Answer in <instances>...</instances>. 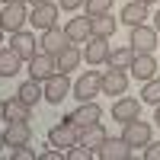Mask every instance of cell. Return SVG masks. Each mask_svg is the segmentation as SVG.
Listing matches in <instances>:
<instances>
[{
  "label": "cell",
  "mask_w": 160,
  "mask_h": 160,
  "mask_svg": "<svg viewBox=\"0 0 160 160\" xmlns=\"http://www.w3.org/2000/svg\"><path fill=\"white\" fill-rule=\"evenodd\" d=\"M87 3V0H58V7L61 10H68V13H74V10H80V7H83Z\"/></svg>",
  "instance_id": "cell-32"
},
{
  "label": "cell",
  "mask_w": 160,
  "mask_h": 160,
  "mask_svg": "<svg viewBox=\"0 0 160 160\" xmlns=\"http://www.w3.org/2000/svg\"><path fill=\"white\" fill-rule=\"evenodd\" d=\"M64 157H68V160H93L96 154H93L87 144H80V141H77L74 148H68V154H64Z\"/></svg>",
  "instance_id": "cell-29"
},
{
  "label": "cell",
  "mask_w": 160,
  "mask_h": 160,
  "mask_svg": "<svg viewBox=\"0 0 160 160\" xmlns=\"http://www.w3.org/2000/svg\"><path fill=\"white\" fill-rule=\"evenodd\" d=\"M83 58L90 68H99V64L109 61V38H99V35H90L83 42Z\"/></svg>",
  "instance_id": "cell-6"
},
{
  "label": "cell",
  "mask_w": 160,
  "mask_h": 160,
  "mask_svg": "<svg viewBox=\"0 0 160 160\" xmlns=\"http://www.w3.org/2000/svg\"><path fill=\"white\" fill-rule=\"evenodd\" d=\"M22 68V58H19V51L7 45V48H0V77H16Z\"/></svg>",
  "instance_id": "cell-18"
},
{
  "label": "cell",
  "mask_w": 160,
  "mask_h": 160,
  "mask_svg": "<svg viewBox=\"0 0 160 160\" xmlns=\"http://www.w3.org/2000/svg\"><path fill=\"white\" fill-rule=\"evenodd\" d=\"M138 3H148V7H151V3H157V0H138Z\"/></svg>",
  "instance_id": "cell-41"
},
{
  "label": "cell",
  "mask_w": 160,
  "mask_h": 160,
  "mask_svg": "<svg viewBox=\"0 0 160 160\" xmlns=\"http://www.w3.org/2000/svg\"><path fill=\"white\" fill-rule=\"evenodd\" d=\"M64 35H68L71 42H74V45H83L87 38L93 35L90 16H77V19H68V26H64Z\"/></svg>",
  "instance_id": "cell-17"
},
{
  "label": "cell",
  "mask_w": 160,
  "mask_h": 160,
  "mask_svg": "<svg viewBox=\"0 0 160 160\" xmlns=\"http://www.w3.org/2000/svg\"><path fill=\"white\" fill-rule=\"evenodd\" d=\"M141 99H144V102H151V106H160V77H151V80H144Z\"/></svg>",
  "instance_id": "cell-27"
},
{
  "label": "cell",
  "mask_w": 160,
  "mask_h": 160,
  "mask_svg": "<svg viewBox=\"0 0 160 160\" xmlns=\"http://www.w3.org/2000/svg\"><path fill=\"white\" fill-rule=\"evenodd\" d=\"M13 160H35V151L29 144H19V148H13Z\"/></svg>",
  "instance_id": "cell-30"
},
{
  "label": "cell",
  "mask_w": 160,
  "mask_h": 160,
  "mask_svg": "<svg viewBox=\"0 0 160 160\" xmlns=\"http://www.w3.org/2000/svg\"><path fill=\"white\" fill-rule=\"evenodd\" d=\"M131 74H135L138 80H151V77H157V58H154V51H141V55H135V61H131V68H128Z\"/></svg>",
  "instance_id": "cell-14"
},
{
  "label": "cell",
  "mask_w": 160,
  "mask_h": 160,
  "mask_svg": "<svg viewBox=\"0 0 160 160\" xmlns=\"http://www.w3.org/2000/svg\"><path fill=\"white\" fill-rule=\"evenodd\" d=\"M51 74H58V58L48 51H35L29 58V77L32 80H48Z\"/></svg>",
  "instance_id": "cell-5"
},
{
  "label": "cell",
  "mask_w": 160,
  "mask_h": 160,
  "mask_svg": "<svg viewBox=\"0 0 160 160\" xmlns=\"http://www.w3.org/2000/svg\"><path fill=\"white\" fill-rule=\"evenodd\" d=\"M154 29L160 32V13H157V16H154Z\"/></svg>",
  "instance_id": "cell-36"
},
{
  "label": "cell",
  "mask_w": 160,
  "mask_h": 160,
  "mask_svg": "<svg viewBox=\"0 0 160 160\" xmlns=\"http://www.w3.org/2000/svg\"><path fill=\"white\" fill-rule=\"evenodd\" d=\"M42 90H45V99H48L51 106H58L61 99H68V93L74 90V83H71V77H68V74H61V71H58V74H51V77L45 80V87H42Z\"/></svg>",
  "instance_id": "cell-2"
},
{
  "label": "cell",
  "mask_w": 160,
  "mask_h": 160,
  "mask_svg": "<svg viewBox=\"0 0 160 160\" xmlns=\"http://www.w3.org/2000/svg\"><path fill=\"white\" fill-rule=\"evenodd\" d=\"M99 118H102L99 102H96V99H83V102H80L77 109L68 115V122L77 125V131H80V128H87V125H93V122H99Z\"/></svg>",
  "instance_id": "cell-4"
},
{
  "label": "cell",
  "mask_w": 160,
  "mask_h": 160,
  "mask_svg": "<svg viewBox=\"0 0 160 160\" xmlns=\"http://www.w3.org/2000/svg\"><path fill=\"white\" fill-rule=\"evenodd\" d=\"M68 42H71V38L64 35V29H58V26H51V29H45V32H42V38H38V48L58 58V51H61L64 45H68Z\"/></svg>",
  "instance_id": "cell-16"
},
{
  "label": "cell",
  "mask_w": 160,
  "mask_h": 160,
  "mask_svg": "<svg viewBox=\"0 0 160 160\" xmlns=\"http://www.w3.org/2000/svg\"><path fill=\"white\" fill-rule=\"evenodd\" d=\"M99 80H102V74L99 71H83V74H80L77 80H74V96L80 99V102H83V99H93V96H99Z\"/></svg>",
  "instance_id": "cell-3"
},
{
  "label": "cell",
  "mask_w": 160,
  "mask_h": 160,
  "mask_svg": "<svg viewBox=\"0 0 160 160\" xmlns=\"http://www.w3.org/2000/svg\"><path fill=\"white\" fill-rule=\"evenodd\" d=\"M29 141H32L29 118H16V122L7 125V148H19V144H29Z\"/></svg>",
  "instance_id": "cell-15"
},
{
  "label": "cell",
  "mask_w": 160,
  "mask_h": 160,
  "mask_svg": "<svg viewBox=\"0 0 160 160\" xmlns=\"http://www.w3.org/2000/svg\"><path fill=\"white\" fill-rule=\"evenodd\" d=\"M3 3H29V0H3Z\"/></svg>",
  "instance_id": "cell-39"
},
{
  "label": "cell",
  "mask_w": 160,
  "mask_h": 160,
  "mask_svg": "<svg viewBox=\"0 0 160 160\" xmlns=\"http://www.w3.org/2000/svg\"><path fill=\"white\" fill-rule=\"evenodd\" d=\"M26 22H29V10H26V3H3V10H0V26H3L10 35L19 32Z\"/></svg>",
  "instance_id": "cell-1"
},
{
  "label": "cell",
  "mask_w": 160,
  "mask_h": 160,
  "mask_svg": "<svg viewBox=\"0 0 160 160\" xmlns=\"http://www.w3.org/2000/svg\"><path fill=\"white\" fill-rule=\"evenodd\" d=\"M131 61H135V48L131 45H122V48H109V68H118V71H128Z\"/></svg>",
  "instance_id": "cell-24"
},
{
  "label": "cell",
  "mask_w": 160,
  "mask_h": 160,
  "mask_svg": "<svg viewBox=\"0 0 160 160\" xmlns=\"http://www.w3.org/2000/svg\"><path fill=\"white\" fill-rule=\"evenodd\" d=\"M99 90L106 93V96H122V93L128 90V74L118 71V68H109L102 74V80H99Z\"/></svg>",
  "instance_id": "cell-11"
},
{
  "label": "cell",
  "mask_w": 160,
  "mask_h": 160,
  "mask_svg": "<svg viewBox=\"0 0 160 160\" xmlns=\"http://www.w3.org/2000/svg\"><path fill=\"white\" fill-rule=\"evenodd\" d=\"M154 122L160 125V106H154Z\"/></svg>",
  "instance_id": "cell-35"
},
{
  "label": "cell",
  "mask_w": 160,
  "mask_h": 160,
  "mask_svg": "<svg viewBox=\"0 0 160 160\" xmlns=\"http://www.w3.org/2000/svg\"><path fill=\"white\" fill-rule=\"evenodd\" d=\"M13 48L19 51V58L22 61H29L35 51H38V42L32 38V32H26V29H19V32H13Z\"/></svg>",
  "instance_id": "cell-20"
},
{
  "label": "cell",
  "mask_w": 160,
  "mask_h": 160,
  "mask_svg": "<svg viewBox=\"0 0 160 160\" xmlns=\"http://www.w3.org/2000/svg\"><path fill=\"white\" fill-rule=\"evenodd\" d=\"M3 112H7V102H3V99H0V118H3Z\"/></svg>",
  "instance_id": "cell-37"
},
{
  "label": "cell",
  "mask_w": 160,
  "mask_h": 160,
  "mask_svg": "<svg viewBox=\"0 0 160 160\" xmlns=\"http://www.w3.org/2000/svg\"><path fill=\"white\" fill-rule=\"evenodd\" d=\"M29 3H32V7H38V3H51V0H29Z\"/></svg>",
  "instance_id": "cell-38"
},
{
  "label": "cell",
  "mask_w": 160,
  "mask_h": 160,
  "mask_svg": "<svg viewBox=\"0 0 160 160\" xmlns=\"http://www.w3.org/2000/svg\"><path fill=\"white\" fill-rule=\"evenodd\" d=\"M3 32H7V29H3V26H0V45H3Z\"/></svg>",
  "instance_id": "cell-40"
},
{
  "label": "cell",
  "mask_w": 160,
  "mask_h": 160,
  "mask_svg": "<svg viewBox=\"0 0 160 160\" xmlns=\"http://www.w3.org/2000/svg\"><path fill=\"white\" fill-rule=\"evenodd\" d=\"M122 138L131 148H144V144H151V125L141 122V118H131V122L122 125Z\"/></svg>",
  "instance_id": "cell-10"
},
{
  "label": "cell",
  "mask_w": 160,
  "mask_h": 160,
  "mask_svg": "<svg viewBox=\"0 0 160 160\" xmlns=\"http://www.w3.org/2000/svg\"><path fill=\"white\" fill-rule=\"evenodd\" d=\"M90 26H93V35H99V38H112L118 19H112V13H96V16H90Z\"/></svg>",
  "instance_id": "cell-22"
},
{
  "label": "cell",
  "mask_w": 160,
  "mask_h": 160,
  "mask_svg": "<svg viewBox=\"0 0 160 160\" xmlns=\"http://www.w3.org/2000/svg\"><path fill=\"white\" fill-rule=\"evenodd\" d=\"M112 118L115 122H131V118H141V102L135 99V96H118L115 102H112Z\"/></svg>",
  "instance_id": "cell-12"
},
{
  "label": "cell",
  "mask_w": 160,
  "mask_h": 160,
  "mask_svg": "<svg viewBox=\"0 0 160 160\" xmlns=\"http://www.w3.org/2000/svg\"><path fill=\"white\" fill-rule=\"evenodd\" d=\"M144 19H148V3L131 0V3L122 7V22H125V26H141Z\"/></svg>",
  "instance_id": "cell-23"
},
{
  "label": "cell",
  "mask_w": 160,
  "mask_h": 160,
  "mask_svg": "<svg viewBox=\"0 0 160 160\" xmlns=\"http://www.w3.org/2000/svg\"><path fill=\"white\" fill-rule=\"evenodd\" d=\"M112 3H115V0H87V3H83V13H87V16L109 13V10H112Z\"/></svg>",
  "instance_id": "cell-28"
},
{
  "label": "cell",
  "mask_w": 160,
  "mask_h": 160,
  "mask_svg": "<svg viewBox=\"0 0 160 160\" xmlns=\"http://www.w3.org/2000/svg\"><path fill=\"white\" fill-rule=\"evenodd\" d=\"M64 154H61V148L58 151H45V154H35V160H61Z\"/></svg>",
  "instance_id": "cell-33"
},
{
  "label": "cell",
  "mask_w": 160,
  "mask_h": 160,
  "mask_svg": "<svg viewBox=\"0 0 160 160\" xmlns=\"http://www.w3.org/2000/svg\"><path fill=\"white\" fill-rule=\"evenodd\" d=\"M99 160H128L131 157V144L125 138H106L99 148H96Z\"/></svg>",
  "instance_id": "cell-9"
},
{
  "label": "cell",
  "mask_w": 160,
  "mask_h": 160,
  "mask_svg": "<svg viewBox=\"0 0 160 160\" xmlns=\"http://www.w3.org/2000/svg\"><path fill=\"white\" fill-rule=\"evenodd\" d=\"M144 160H160V141L144 144Z\"/></svg>",
  "instance_id": "cell-31"
},
{
  "label": "cell",
  "mask_w": 160,
  "mask_h": 160,
  "mask_svg": "<svg viewBox=\"0 0 160 160\" xmlns=\"http://www.w3.org/2000/svg\"><path fill=\"white\" fill-rule=\"evenodd\" d=\"M16 96H22V99L29 102V106H35L38 99H45V90L38 87V80H32V77H29V80H26V83L16 90Z\"/></svg>",
  "instance_id": "cell-26"
},
{
  "label": "cell",
  "mask_w": 160,
  "mask_h": 160,
  "mask_svg": "<svg viewBox=\"0 0 160 160\" xmlns=\"http://www.w3.org/2000/svg\"><path fill=\"white\" fill-rule=\"evenodd\" d=\"M157 29H154V26H131V48H135V55H141V51H154L157 48Z\"/></svg>",
  "instance_id": "cell-7"
},
{
  "label": "cell",
  "mask_w": 160,
  "mask_h": 160,
  "mask_svg": "<svg viewBox=\"0 0 160 160\" xmlns=\"http://www.w3.org/2000/svg\"><path fill=\"white\" fill-rule=\"evenodd\" d=\"M77 138H80V131H77V125L68 122V118H64V122H58V125H51V131H48L51 148H74Z\"/></svg>",
  "instance_id": "cell-8"
},
{
  "label": "cell",
  "mask_w": 160,
  "mask_h": 160,
  "mask_svg": "<svg viewBox=\"0 0 160 160\" xmlns=\"http://www.w3.org/2000/svg\"><path fill=\"white\" fill-rule=\"evenodd\" d=\"M106 138H109V135H106L102 122H93V125H87V128H80V138H77V141H80V144H87V148L96 154V148H99Z\"/></svg>",
  "instance_id": "cell-19"
},
{
  "label": "cell",
  "mask_w": 160,
  "mask_h": 160,
  "mask_svg": "<svg viewBox=\"0 0 160 160\" xmlns=\"http://www.w3.org/2000/svg\"><path fill=\"white\" fill-rule=\"evenodd\" d=\"M80 58H83V51H80L74 42H68L61 51H58V71L61 74H68V71H74L77 64H80Z\"/></svg>",
  "instance_id": "cell-21"
},
{
  "label": "cell",
  "mask_w": 160,
  "mask_h": 160,
  "mask_svg": "<svg viewBox=\"0 0 160 160\" xmlns=\"http://www.w3.org/2000/svg\"><path fill=\"white\" fill-rule=\"evenodd\" d=\"M29 22H32V29H51V26H58V7L55 3H38V7H32V16H29Z\"/></svg>",
  "instance_id": "cell-13"
},
{
  "label": "cell",
  "mask_w": 160,
  "mask_h": 160,
  "mask_svg": "<svg viewBox=\"0 0 160 160\" xmlns=\"http://www.w3.org/2000/svg\"><path fill=\"white\" fill-rule=\"evenodd\" d=\"M29 115H32V106L26 102L22 96L7 99V112H3V118H7V122H16V118H29Z\"/></svg>",
  "instance_id": "cell-25"
},
{
  "label": "cell",
  "mask_w": 160,
  "mask_h": 160,
  "mask_svg": "<svg viewBox=\"0 0 160 160\" xmlns=\"http://www.w3.org/2000/svg\"><path fill=\"white\" fill-rule=\"evenodd\" d=\"M7 148V131H0V151Z\"/></svg>",
  "instance_id": "cell-34"
}]
</instances>
